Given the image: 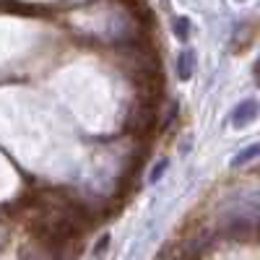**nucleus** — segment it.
<instances>
[{"instance_id": "f257e3e1", "label": "nucleus", "mask_w": 260, "mask_h": 260, "mask_svg": "<svg viewBox=\"0 0 260 260\" xmlns=\"http://www.w3.org/2000/svg\"><path fill=\"white\" fill-rule=\"evenodd\" d=\"M255 117H257V102H255V99H247V102L237 104L234 110H232L229 122H232L234 127H245V125L255 122Z\"/></svg>"}, {"instance_id": "f03ea898", "label": "nucleus", "mask_w": 260, "mask_h": 260, "mask_svg": "<svg viewBox=\"0 0 260 260\" xmlns=\"http://www.w3.org/2000/svg\"><path fill=\"white\" fill-rule=\"evenodd\" d=\"M192 52L190 50H182L180 52V57H177V76H180V81H187L190 76H192Z\"/></svg>"}, {"instance_id": "7ed1b4c3", "label": "nucleus", "mask_w": 260, "mask_h": 260, "mask_svg": "<svg viewBox=\"0 0 260 260\" xmlns=\"http://www.w3.org/2000/svg\"><path fill=\"white\" fill-rule=\"evenodd\" d=\"M257 151H260V146H250V148L245 151V154L234 156V161H232V164H234V167H242V164H247L250 159H255V156H257Z\"/></svg>"}, {"instance_id": "20e7f679", "label": "nucleus", "mask_w": 260, "mask_h": 260, "mask_svg": "<svg viewBox=\"0 0 260 260\" xmlns=\"http://www.w3.org/2000/svg\"><path fill=\"white\" fill-rule=\"evenodd\" d=\"M175 34H180V39H187V18H180L175 24Z\"/></svg>"}, {"instance_id": "39448f33", "label": "nucleus", "mask_w": 260, "mask_h": 260, "mask_svg": "<svg viewBox=\"0 0 260 260\" xmlns=\"http://www.w3.org/2000/svg\"><path fill=\"white\" fill-rule=\"evenodd\" d=\"M164 167H167V161H159V167L151 172V180H159V177H161V172H164Z\"/></svg>"}]
</instances>
